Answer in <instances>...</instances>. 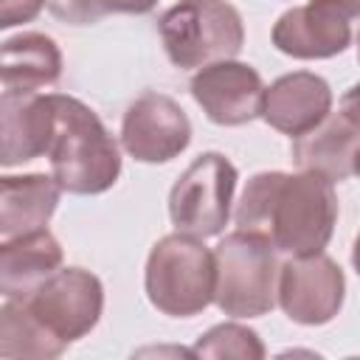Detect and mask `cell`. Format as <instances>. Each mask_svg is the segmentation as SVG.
I'll return each instance as SVG.
<instances>
[{
    "mask_svg": "<svg viewBox=\"0 0 360 360\" xmlns=\"http://www.w3.org/2000/svg\"><path fill=\"white\" fill-rule=\"evenodd\" d=\"M233 219L239 231L267 239L276 250L321 253L338 219L332 180L315 172H262L245 186Z\"/></svg>",
    "mask_w": 360,
    "mask_h": 360,
    "instance_id": "6da1fadb",
    "label": "cell"
},
{
    "mask_svg": "<svg viewBox=\"0 0 360 360\" xmlns=\"http://www.w3.org/2000/svg\"><path fill=\"white\" fill-rule=\"evenodd\" d=\"M48 96L53 104V138L48 158L56 183L70 194L107 191L121 174V158L112 135L79 98L59 93Z\"/></svg>",
    "mask_w": 360,
    "mask_h": 360,
    "instance_id": "7a4b0ae2",
    "label": "cell"
},
{
    "mask_svg": "<svg viewBox=\"0 0 360 360\" xmlns=\"http://www.w3.org/2000/svg\"><path fill=\"white\" fill-rule=\"evenodd\" d=\"M172 65L191 70L228 62L242 51L245 28L228 0H180L158 20Z\"/></svg>",
    "mask_w": 360,
    "mask_h": 360,
    "instance_id": "3957f363",
    "label": "cell"
},
{
    "mask_svg": "<svg viewBox=\"0 0 360 360\" xmlns=\"http://www.w3.org/2000/svg\"><path fill=\"white\" fill-rule=\"evenodd\" d=\"M217 262L214 253L188 233L160 239L146 262V295L155 309L188 318L214 301Z\"/></svg>",
    "mask_w": 360,
    "mask_h": 360,
    "instance_id": "277c9868",
    "label": "cell"
},
{
    "mask_svg": "<svg viewBox=\"0 0 360 360\" xmlns=\"http://www.w3.org/2000/svg\"><path fill=\"white\" fill-rule=\"evenodd\" d=\"M273 245L256 233L236 231L225 236L217 250V290L214 301L225 315L256 318L276 304V256Z\"/></svg>",
    "mask_w": 360,
    "mask_h": 360,
    "instance_id": "5b68a950",
    "label": "cell"
},
{
    "mask_svg": "<svg viewBox=\"0 0 360 360\" xmlns=\"http://www.w3.org/2000/svg\"><path fill=\"white\" fill-rule=\"evenodd\" d=\"M236 188V169L219 152L200 155L172 186L169 217L180 233L205 239L228 225L231 197Z\"/></svg>",
    "mask_w": 360,
    "mask_h": 360,
    "instance_id": "8992f818",
    "label": "cell"
},
{
    "mask_svg": "<svg viewBox=\"0 0 360 360\" xmlns=\"http://www.w3.org/2000/svg\"><path fill=\"white\" fill-rule=\"evenodd\" d=\"M360 37V0H309L278 17L273 45L295 59H329Z\"/></svg>",
    "mask_w": 360,
    "mask_h": 360,
    "instance_id": "52a82bcc",
    "label": "cell"
},
{
    "mask_svg": "<svg viewBox=\"0 0 360 360\" xmlns=\"http://www.w3.org/2000/svg\"><path fill=\"white\" fill-rule=\"evenodd\" d=\"M20 301L56 340L65 346L84 332H90L101 315L104 292L101 281L82 270V267H68V270H53L48 278H42L31 292H25Z\"/></svg>",
    "mask_w": 360,
    "mask_h": 360,
    "instance_id": "ba28073f",
    "label": "cell"
},
{
    "mask_svg": "<svg viewBox=\"0 0 360 360\" xmlns=\"http://www.w3.org/2000/svg\"><path fill=\"white\" fill-rule=\"evenodd\" d=\"M121 141L135 160L163 163L188 146L191 124L174 98L163 93H143L124 112Z\"/></svg>",
    "mask_w": 360,
    "mask_h": 360,
    "instance_id": "9c48e42d",
    "label": "cell"
},
{
    "mask_svg": "<svg viewBox=\"0 0 360 360\" xmlns=\"http://www.w3.org/2000/svg\"><path fill=\"white\" fill-rule=\"evenodd\" d=\"M343 273L321 253L295 256L278 273V301L295 323L318 326L338 315L343 304Z\"/></svg>",
    "mask_w": 360,
    "mask_h": 360,
    "instance_id": "30bf717a",
    "label": "cell"
},
{
    "mask_svg": "<svg viewBox=\"0 0 360 360\" xmlns=\"http://www.w3.org/2000/svg\"><path fill=\"white\" fill-rule=\"evenodd\" d=\"M262 76L242 62H217L191 79V96L202 112L219 127H239L264 110Z\"/></svg>",
    "mask_w": 360,
    "mask_h": 360,
    "instance_id": "8fae6325",
    "label": "cell"
},
{
    "mask_svg": "<svg viewBox=\"0 0 360 360\" xmlns=\"http://www.w3.org/2000/svg\"><path fill=\"white\" fill-rule=\"evenodd\" d=\"M360 158V118L352 112H329L321 124L292 141V160L304 172L326 180H346L354 174Z\"/></svg>",
    "mask_w": 360,
    "mask_h": 360,
    "instance_id": "7c38bea8",
    "label": "cell"
},
{
    "mask_svg": "<svg viewBox=\"0 0 360 360\" xmlns=\"http://www.w3.org/2000/svg\"><path fill=\"white\" fill-rule=\"evenodd\" d=\"M0 135H3V166H17L48 155L53 138V104L51 96L11 93L0 98Z\"/></svg>",
    "mask_w": 360,
    "mask_h": 360,
    "instance_id": "4fadbf2b",
    "label": "cell"
},
{
    "mask_svg": "<svg viewBox=\"0 0 360 360\" xmlns=\"http://www.w3.org/2000/svg\"><path fill=\"white\" fill-rule=\"evenodd\" d=\"M329 107H332L329 84L315 73L298 70V73H287L276 79L264 90L262 118L273 129L290 138H298L309 132L315 124H321L329 115Z\"/></svg>",
    "mask_w": 360,
    "mask_h": 360,
    "instance_id": "5bb4252c",
    "label": "cell"
},
{
    "mask_svg": "<svg viewBox=\"0 0 360 360\" xmlns=\"http://www.w3.org/2000/svg\"><path fill=\"white\" fill-rule=\"evenodd\" d=\"M62 262L59 242L45 231H31L6 239L0 248V290L3 298H22Z\"/></svg>",
    "mask_w": 360,
    "mask_h": 360,
    "instance_id": "9a60e30c",
    "label": "cell"
},
{
    "mask_svg": "<svg viewBox=\"0 0 360 360\" xmlns=\"http://www.w3.org/2000/svg\"><path fill=\"white\" fill-rule=\"evenodd\" d=\"M62 186L56 177L25 174V177H3L0 191V236L14 239L48 225L56 211Z\"/></svg>",
    "mask_w": 360,
    "mask_h": 360,
    "instance_id": "2e32d148",
    "label": "cell"
},
{
    "mask_svg": "<svg viewBox=\"0 0 360 360\" xmlns=\"http://www.w3.org/2000/svg\"><path fill=\"white\" fill-rule=\"evenodd\" d=\"M62 73V53L45 34H20L3 42V90L39 93Z\"/></svg>",
    "mask_w": 360,
    "mask_h": 360,
    "instance_id": "e0dca14e",
    "label": "cell"
},
{
    "mask_svg": "<svg viewBox=\"0 0 360 360\" xmlns=\"http://www.w3.org/2000/svg\"><path fill=\"white\" fill-rule=\"evenodd\" d=\"M65 343L56 340L20 301L6 298L0 309V354L3 357H56Z\"/></svg>",
    "mask_w": 360,
    "mask_h": 360,
    "instance_id": "ac0fdd59",
    "label": "cell"
},
{
    "mask_svg": "<svg viewBox=\"0 0 360 360\" xmlns=\"http://www.w3.org/2000/svg\"><path fill=\"white\" fill-rule=\"evenodd\" d=\"M200 357H264L259 335L239 323H219L191 349Z\"/></svg>",
    "mask_w": 360,
    "mask_h": 360,
    "instance_id": "d6986e66",
    "label": "cell"
},
{
    "mask_svg": "<svg viewBox=\"0 0 360 360\" xmlns=\"http://www.w3.org/2000/svg\"><path fill=\"white\" fill-rule=\"evenodd\" d=\"M48 11L68 25H90L107 14L101 0H45Z\"/></svg>",
    "mask_w": 360,
    "mask_h": 360,
    "instance_id": "ffe728a7",
    "label": "cell"
},
{
    "mask_svg": "<svg viewBox=\"0 0 360 360\" xmlns=\"http://www.w3.org/2000/svg\"><path fill=\"white\" fill-rule=\"evenodd\" d=\"M45 0H0V28L28 22L39 14Z\"/></svg>",
    "mask_w": 360,
    "mask_h": 360,
    "instance_id": "44dd1931",
    "label": "cell"
},
{
    "mask_svg": "<svg viewBox=\"0 0 360 360\" xmlns=\"http://www.w3.org/2000/svg\"><path fill=\"white\" fill-rule=\"evenodd\" d=\"M107 11H121V14H146L158 0H101Z\"/></svg>",
    "mask_w": 360,
    "mask_h": 360,
    "instance_id": "7402d4cb",
    "label": "cell"
},
{
    "mask_svg": "<svg viewBox=\"0 0 360 360\" xmlns=\"http://www.w3.org/2000/svg\"><path fill=\"white\" fill-rule=\"evenodd\" d=\"M340 104H343V110H346V112H352L354 118H360V82H357V84H352V87L343 93Z\"/></svg>",
    "mask_w": 360,
    "mask_h": 360,
    "instance_id": "603a6c76",
    "label": "cell"
},
{
    "mask_svg": "<svg viewBox=\"0 0 360 360\" xmlns=\"http://www.w3.org/2000/svg\"><path fill=\"white\" fill-rule=\"evenodd\" d=\"M352 264H354V270L360 273V233H357V239H354V250H352Z\"/></svg>",
    "mask_w": 360,
    "mask_h": 360,
    "instance_id": "cb8c5ba5",
    "label": "cell"
},
{
    "mask_svg": "<svg viewBox=\"0 0 360 360\" xmlns=\"http://www.w3.org/2000/svg\"><path fill=\"white\" fill-rule=\"evenodd\" d=\"M354 174H357V177H360V158H357V169H354Z\"/></svg>",
    "mask_w": 360,
    "mask_h": 360,
    "instance_id": "d4e9b609",
    "label": "cell"
},
{
    "mask_svg": "<svg viewBox=\"0 0 360 360\" xmlns=\"http://www.w3.org/2000/svg\"><path fill=\"white\" fill-rule=\"evenodd\" d=\"M357 56H360V37H357Z\"/></svg>",
    "mask_w": 360,
    "mask_h": 360,
    "instance_id": "484cf974",
    "label": "cell"
}]
</instances>
